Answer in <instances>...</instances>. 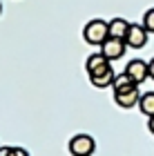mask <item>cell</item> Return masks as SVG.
I'll list each match as a JSON object with an SVG mask.
<instances>
[{"mask_svg": "<svg viewBox=\"0 0 154 156\" xmlns=\"http://www.w3.org/2000/svg\"><path fill=\"white\" fill-rule=\"evenodd\" d=\"M83 38H85L87 45H103L105 40L109 38V34H107V23L101 18H94V20H89V23L83 27Z\"/></svg>", "mask_w": 154, "mask_h": 156, "instance_id": "1", "label": "cell"}, {"mask_svg": "<svg viewBox=\"0 0 154 156\" xmlns=\"http://www.w3.org/2000/svg\"><path fill=\"white\" fill-rule=\"evenodd\" d=\"M94 150H96V143L87 134H76V136L69 140V154L72 156H92Z\"/></svg>", "mask_w": 154, "mask_h": 156, "instance_id": "2", "label": "cell"}, {"mask_svg": "<svg viewBox=\"0 0 154 156\" xmlns=\"http://www.w3.org/2000/svg\"><path fill=\"white\" fill-rule=\"evenodd\" d=\"M145 42H148V29L143 25L130 23L127 36H125V45L132 47V49H141V47H145Z\"/></svg>", "mask_w": 154, "mask_h": 156, "instance_id": "3", "label": "cell"}, {"mask_svg": "<svg viewBox=\"0 0 154 156\" xmlns=\"http://www.w3.org/2000/svg\"><path fill=\"white\" fill-rule=\"evenodd\" d=\"M114 78H116V74H114V69H112V65L107 62L105 67L89 74V83H92L94 87L103 89V87H112V85H114Z\"/></svg>", "mask_w": 154, "mask_h": 156, "instance_id": "4", "label": "cell"}, {"mask_svg": "<svg viewBox=\"0 0 154 156\" xmlns=\"http://www.w3.org/2000/svg\"><path fill=\"white\" fill-rule=\"evenodd\" d=\"M125 49H127V45H125V40H118V38H107L101 45V54L105 56L107 60H118L123 58Z\"/></svg>", "mask_w": 154, "mask_h": 156, "instance_id": "5", "label": "cell"}, {"mask_svg": "<svg viewBox=\"0 0 154 156\" xmlns=\"http://www.w3.org/2000/svg\"><path fill=\"white\" fill-rule=\"evenodd\" d=\"M125 74H127L132 80H134L136 85L138 83H143V80H148L150 78V69H148V62L141 60V58H134V60H130L127 62V67H125Z\"/></svg>", "mask_w": 154, "mask_h": 156, "instance_id": "6", "label": "cell"}, {"mask_svg": "<svg viewBox=\"0 0 154 156\" xmlns=\"http://www.w3.org/2000/svg\"><path fill=\"white\" fill-rule=\"evenodd\" d=\"M138 98H141V91H138V87L114 94L116 105H118V107H123V109H130V107H134V105H138Z\"/></svg>", "mask_w": 154, "mask_h": 156, "instance_id": "7", "label": "cell"}, {"mask_svg": "<svg viewBox=\"0 0 154 156\" xmlns=\"http://www.w3.org/2000/svg\"><path fill=\"white\" fill-rule=\"evenodd\" d=\"M127 29H130V23L125 18H112L107 23V34L109 38H118V40H125L127 36Z\"/></svg>", "mask_w": 154, "mask_h": 156, "instance_id": "8", "label": "cell"}, {"mask_svg": "<svg viewBox=\"0 0 154 156\" xmlns=\"http://www.w3.org/2000/svg\"><path fill=\"white\" fill-rule=\"evenodd\" d=\"M112 87H114V94H118V91H127V89H134V87H138V85L132 80V78L127 76V74H118L116 78H114V85H112Z\"/></svg>", "mask_w": 154, "mask_h": 156, "instance_id": "9", "label": "cell"}, {"mask_svg": "<svg viewBox=\"0 0 154 156\" xmlns=\"http://www.w3.org/2000/svg\"><path fill=\"white\" fill-rule=\"evenodd\" d=\"M107 58L101 54V51H96V54H92L89 58L85 60V69H87V74H92V72H96V69H101V67H105L107 65Z\"/></svg>", "mask_w": 154, "mask_h": 156, "instance_id": "10", "label": "cell"}, {"mask_svg": "<svg viewBox=\"0 0 154 156\" xmlns=\"http://www.w3.org/2000/svg\"><path fill=\"white\" fill-rule=\"evenodd\" d=\"M138 107H141V112L145 116H154V91H145V94H141V98H138Z\"/></svg>", "mask_w": 154, "mask_h": 156, "instance_id": "11", "label": "cell"}, {"mask_svg": "<svg viewBox=\"0 0 154 156\" xmlns=\"http://www.w3.org/2000/svg\"><path fill=\"white\" fill-rule=\"evenodd\" d=\"M143 27L148 29V34H154V7L145 11V16H143Z\"/></svg>", "mask_w": 154, "mask_h": 156, "instance_id": "12", "label": "cell"}, {"mask_svg": "<svg viewBox=\"0 0 154 156\" xmlns=\"http://www.w3.org/2000/svg\"><path fill=\"white\" fill-rule=\"evenodd\" d=\"M7 156H29V152H27V150H23V147H9Z\"/></svg>", "mask_w": 154, "mask_h": 156, "instance_id": "13", "label": "cell"}, {"mask_svg": "<svg viewBox=\"0 0 154 156\" xmlns=\"http://www.w3.org/2000/svg\"><path fill=\"white\" fill-rule=\"evenodd\" d=\"M148 69H150V78H152V80H154V58L148 62Z\"/></svg>", "mask_w": 154, "mask_h": 156, "instance_id": "14", "label": "cell"}, {"mask_svg": "<svg viewBox=\"0 0 154 156\" xmlns=\"http://www.w3.org/2000/svg\"><path fill=\"white\" fill-rule=\"evenodd\" d=\"M148 129L154 134V116H150V120H148Z\"/></svg>", "mask_w": 154, "mask_h": 156, "instance_id": "15", "label": "cell"}, {"mask_svg": "<svg viewBox=\"0 0 154 156\" xmlns=\"http://www.w3.org/2000/svg\"><path fill=\"white\" fill-rule=\"evenodd\" d=\"M0 13H2V5H0Z\"/></svg>", "mask_w": 154, "mask_h": 156, "instance_id": "16", "label": "cell"}, {"mask_svg": "<svg viewBox=\"0 0 154 156\" xmlns=\"http://www.w3.org/2000/svg\"><path fill=\"white\" fill-rule=\"evenodd\" d=\"M0 147H2V145H0Z\"/></svg>", "mask_w": 154, "mask_h": 156, "instance_id": "17", "label": "cell"}]
</instances>
